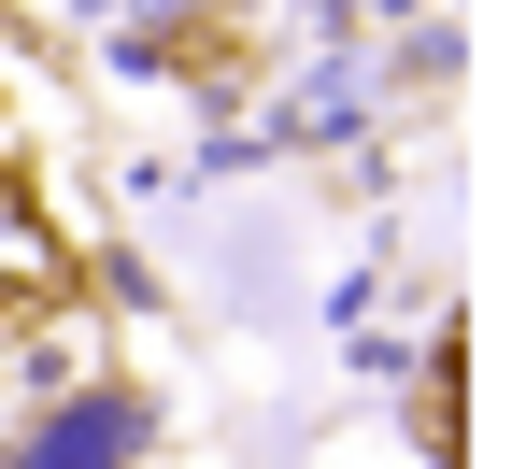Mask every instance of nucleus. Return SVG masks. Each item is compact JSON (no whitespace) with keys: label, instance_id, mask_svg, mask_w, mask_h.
I'll list each match as a JSON object with an SVG mask.
<instances>
[{"label":"nucleus","instance_id":"f257e3e1","mask_svg":"<svg viewBox=\"0 0 512 469\" xmlns=\"http://www.w3.org/2000/svg\"><path fill=\"white\" fill-rule=\"evenodd\" d=\"M114 455H143V413L128 398H86V413H57L29 441V469H114Z\"/></svg>","mask_w":512,"mask_h":469}]
</instances>
